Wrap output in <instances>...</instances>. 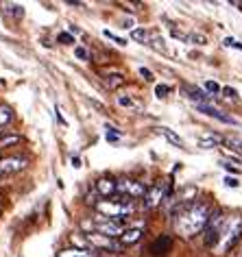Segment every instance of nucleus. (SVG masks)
<instances>
[{
  "mask_svg": "<svg viewBox=\"0 0 242 257\" xmlns=\"http://www.w3.org/2000/svg\"><path fill=\"white\" fill-rule=\"evenodd\" d=\"M212 214L214 207L209 201H194L181 216L175 218V231L183 237H194L196 233L205 231Z\"/></svg>",
  "mask_w": 242,
  "mask_h": 257,
  "instance_id": "nucleus-1",
  "label": "nucleus"
},
{
  "mask_svg": "<svg viewBox=\"0 0 242 257\" xmlns=\"http://www.w3.org/2000/svg\"><path fill=\"white\" fill-rule=\"evenodd\" d=\"M242 235V216H233V218H227L225 227H222V233H220V242L214 250L218 255H227L235 244H238Z\"/></svg>",
  "mask_w": 242,
  "mask_h": 257,
  "instance_id": "nucleus-2",
  "label": "nucleus"
},
{
  "mask_svg": "<svg viewBox=\"0 0 242 257\" xmlns=\"http://www.w3.org/2000/svg\"><path fill=\"white\" fill-rule=\"evenodd\" d=\"M96 211H100L105 218H109V220H118L120 218L131 214L133 211V201L129 198H123V196H113V198H105V201H98L96 205Z\"/></svg>",
  "mask_w": 242,
  "mask_h": 257,
  "instance_id": "nucleus-3",
  "label": "nucleus"
},
{
  "mask_svg": "<svg viewBox=\"0 0 242 257\" xmlns=\"http://www.w3.org/2000/svg\"><path fill=\"white\" fill-rule=\"evenodd\" d=\"M83 240L87 244V248L92 250V253H109V255H116L120 248H125L123 244H120L118 237H109V235H103V233H85Z\"/></svg>",
  "mask_w": 242,
  "mask_h": 257,
  "instance_id": "nucleus-4",
  "label": "nucleus"
},
{
  "mask_svg": "<svg viewBox=\"0 0 242 257\" xmlns=\"http://www.w3.org/2000/svg\"><path fill=\"white\" fill-rule=\"evenodd\" d=\"M227 222V216L222 211H214L212 218H209L205 231H203V242H205L207 248H216L220 242V233H222V227Z\"/></svg>",
  "mask_w": 242,
  "mask_h": 257,
  "instance_id": "nucleus-5",
  "label": "nucleus"
},
{
  "mask_svg": "<svg viewBox=\"0 0 242 257\" xmlns=\"http://www.w3.org/2000/svg\"><path fill=\"white\" fill-rule=\"evenodd\" d=\"M170 194V183L168 181H157L146 190L144 196V209H155L157 205H164V201Z\"/></svg>",
  "mask_w": 242,
  "mask_h": 257,
  "instance_id": "nucleus-6",
  "label": "nucleus"
},
{
  "mask_svg": "<svg viewBox=\"0 0 242 257\" xmlns=\"http://www.w3.org/2000/svg\"><path fill=\"white\" fill-rule=\"evenodd\" d=\"M116 185H118V196L129 198V201L144 198L146 190H149L142 181H136V179H120V181H116Z\"/></svg>",
  "mask_w": 242,
  "mask_h": 257,
  "instance_id": "nucleus-7",
  "label": "nucleus"
},
{
  "mask_svg": "<svg viewBox=\"0 0 242 257\" xmlns=\"http://www.w3.org/2000/svg\"><path fill=\"white\" fill-rule=\"evenodd\" d=\"M29 166V157L22 155H11V157H3L0 159V175H14L20 172Z\"/></svg>",
  "mask_w": 242,
  "mask_h": 257,
  "instance_id": "nucleus-8",
  "label": "nucleus"
},
{
  "mask_svg": "<svg viewBox=\"0 0 242 257\" xmlns=\"http://www.w3.org/2000/svg\"><path fill=\"white\" fill-rule=\"evenodd\" d=\"M170 248H173V237L170 235H159L155 242L151 244V255H155V257H162V255H166L170 253Z\"/></svg>",
  "mask_w": 242,
  "mask_h": 257,
  "instance_id": "nucleus-9",
  "label": "nucleus"
},
{
  "mask_svg": "<svg viewBox=\"0 0 242 257\" xmlns=\"http://www.w3.org/2000/svg\"><path fill=\"white\" fill-rule=\"evenodd\" d=\"M142 235H144V229L142 227H127L123 233H120V244L123 246H131V244H136V242H140L142 240Z\"/></svg>",
  "mask_w": 242,
  "mask_h": 257,
  "instance_id": "nucleus-10",
  "label": "nucleus"
},
{
  "mask_svg": "<svg viewBox=\"0 0 242 257\" xmlns=\"http://www.w3.org/2000/svg\"><path fill=\"white\" fill-rule=\"evenodd\" d=\"M96 192L100 196H105V198H113L118 194V185H116V181L113 179H107V177H103V179H98L96 181Z\"/></svg>",
  "mask_w": 242,
  "mask_h": 257,
  "instance_id": "nucleus-11",
  "label": "nucleus"
},
{
  "mask_svg": "<svg viewBox=\"0 0 242 257\" xmlns=\"http://www.w3.org/2000/svg\"><path fill=\"white\" fill-rule=\"evenodd\" d=\"M196 109L199 111H203L205 115H209V118H216V120H220V122H225V124H238L231 115H225L222 111H218L216 107H212V105H196Z\"/></svg>",
  "mask_w": 242,
  "mask_h": 257,
  "instance_id": "nucleus-12",
  "label": "nucleus"
},
{
  "mask_svg": "<svg viewBox=\"0 0 242 257\" xmlns=\"http://www.w3.org/2000/svg\"><path fill=\"white\" fill-rule=\"evenodd\" d=\"M155 133H157V136H164L173 146H179V149H183V140L177 136L173 128H168V126H157V128H155Z\"/></svg>",
  "mask_w": 242,
  "mask_h": 257,
  "instance_id": "nucleus-13",
  "label": "nucleus"
},
{
  "mask_svg": "<svg viewBox=\"0 0 242 257\" xmlns=\"http://www.w3.org/2000/svg\"><path fill=\"white\" fill-rule=\"evenodd\" d=\"M222 144H225L231 153H235V155H242V140L229 136V138H222Z\"/></svg>",
  "mask_w": 242,
  "mask_h": 257,
  "instance_id": "nucleus-14",
  "label": "nucleus"
},
{
  "mask_svg": "<svg viewBox=\"0 0 242 257\" xmlns=\"http://www.w3.org/2000/svg\"><path fill=\"white\" fill-rule=\"evenodd\" d=\"M11 118H14V111H11V107H7V105H0V126L9 124Z\"/></svg>",
  "mask_w": 242,
  "mask_h": 257,
  "instance_id": "nucleus-15",
  "label": "nucleus"
},
{
  "mask_svg": "<svg viewBox=\"0 0 242 257\" xmlns=\"http://www.w3.org/2000/svg\"><path fill=\"white\" fill-rule=\"evenodd\" d=\"M222 138L220 136H209L205 140H199V146H203V149H216V144H220Z\"/></svg>",
  "mask_w": 242,
  "mask_h": 257,
  "instance_id": "nucleus-16",
  "label": "nucleus"
},
{
  "mask_svg": "<svg viewBox=\"0 0 242 257\" xmlns=\"http://www.w3.org/2000/svg\"><path fill=\"white\" fill-rule=\"evenodd\" d=\"M133 40H138V42H149L151 40V33L146 29H133Z\"/></svg>",
  "mask_w": 242,
  "mask_h": 257,
  "instance_id": "nucleus-17",
  "label": "nucleus"
},
{
  "mask_svg": "<svg viewBox=\"0 0 242 257\" xmlns=\"http://www.w3.org/2000/svg\"><path fill=\"white\" fill-rule=\"evenodd\" d=\"M188 42H194V44H199V46H203V44H207V37L203 35V33H190L188 35Z\"/></svg>",
  "mask_w": 242,
  "mask_h": 257,
  "instance_id": "nucleus-18",
  "label": "nucleus"
},
{
  "mask_svg": "<svg viewBox=\"0 0 242 257\" xmlns=\"http://www.w3.org/2000/svg\"><path fill=\"white\" fill-rule=\"evenodd\" d=\"M125 83V79L120 74H116V76H109V79H107V85H109L111 89H116V87H120Z\"/></svg>",
  "mask_w": 242,
  "mask_h": 257,
  "instance_id": "nucleus-19",
  "label": "nucleus"
},
{
  "mask_svg": "<svg viewBox=\"0 0 242 257\" xmlns=\"http://www.w3.org/2000/svg\"><path fill=\"white\" fill-rule=\"evenodd\" d=\"M7 14L16 16V18H22L24 16V9L20 7V5H7Z\"/></svg>",
  "mask_w": 242,
  "mask_h": 257,
  "instance_id": "nucleus-20",
  "label": "nucleus"
},
{
  "mask_svg": "<svg viewBox=\"0 0 242 257\" xmlns=\"http://www.w3.org/2000/svg\"><path fill=\"white\" fill-rule=\"evenodd\" d=\"M105 37H109V40H113L116 44H120V46H125L127 40H123V37H118L116 33H111V31H105Z\"/></svg>",
  "mask_w": 242,
  "mask_h": 257,
  "instance_id": "nucleus-21",
  "label": "nucleus"
},
{
  "mask_svg": "<svg viewBox=\"0 0 242 257\" xmlns=\"http://www.w3.org/2000/svg\"><path fill=\"white\" fill-rule=\"evenodd\" d=\"M205 89H207V92H212V94H216V92H220L222 87H220L216 81H207V83H205Z\"/></svg>",
  "mask_w": 242,
  "mask_h": 257,
  "instance_id": "nucleus-22",
  "label": "nucleus"
},
{
  "mask_svg": "<svg viewBox=\"0 0 242 257\" xmlns=\"http://www.w3.org/2000/svg\"><path fill=\"white\" fill-rule=\"evenodd\" d=\"M74 55L79 57V59H83V61L90 59V55H87V50H85V48H81V46H76V48H74Z\"/></svg>",
  "mask_w": 242,
  "mask_h": 257,
  "instance_id": "nucleus-23",
  "label": "nucleus"
},
{
  "mask_svg": "<svg viewBox=\"0 0 242 257\" xmlns=\"http://www.w3.org/2000/svg\"><path fill=\"white\" fill-rule=\"evenodd\" d=\"M222 44H225L227 48H238V50H242V44H240V42H235V40H231V37H227V40L222 42Z\"/></svg>",
  "mask_w": 242,
  "mask_h": 257,
  "instance_id": "nucleus-24",
  "label": "nucleus"
},
{
  "mask_svg": "<svg viewBox=\"0 0 242 257\" xmlns=\"http://www.w3.org/2000/svg\"><path fill=\"white\" fill-rule=\"evenodd\" d=\"M168 92H170V87H166V85H157V87H155V94L159 96V98H164V96H166Z\"/></svg>",
  "mask_w": 242,
  "mask_h": 257,
  "instance_id": "nucleus-25",
  "label": "nucleus"
},
{
  "mask_svg": "<svg viewBox=\"0 0 242 257\" xmlns=\"http://www.w3.org/2000/svg\"><path fill=\"white\" fill-rule=\"evenodd\" d=\"M59 42H63V44H74V37L70 35V33H61L59 35Z\"/></svg>",
  "mask_w": 242,
  "mask_h": 257,
  "instance_id": "nucleus-26",
  "label": "nucleus"
},
{
  "mask_svg": "<svg viewBox=\"0 0 242 257\" xmlns=\"http://www.w3.org/2000/svg\"><path fill=\"white\" fill-rule=\"evenodd\" d=\"M220 92H222V94H225V96H227V98H235V89H233V87H222V89H220Z\"/></svg>",
  "mask_w": 242,
  "mask_h": 257,
  "instance_id": "nucleus-27",
  "label": "nucleus"
},
{
  "mask_svg": "<svg viewBox=\"0 0 242 257\" xmlns=\"http://www.w3.org/2000/svg\"><path fill=\"white\" fill-rule=\"evenodd\" d=\"M225 185H229V188H238L240 183H238V179H231V177H227V179H225Z\"/></svg>",
  "mask_w": 242,
  "mask_h": 257,
  "instance_id": "nucleus-28",
  "label": "nucleus"
},
{
  "mask_svg": "<svg viewBox=\"0 0 242 257\" xmlns=\"http://www.w3.org/2000/svg\"><path fill=\"white\" fill-rule=\"evenodd\" d=\"M118 102H120L123 107H131V105H133V100H131V98H125V96H120Z\"/></svg>",
  "mask_w": 242,
  "mask_h": 257,
  "instance_id": "nucleus-29",
  "label": "nucleus"
},
{
  "mask_svg": "<svg viewBox=\"0 0 242 257\" xmlns=\"http://www.w3.org/2000/svg\"><path fill=\"white\" fill-rule=\"evenodd\" d=\"M140 74L146 76V81H153V74H151V70H146V68H140Z\"/></svg>",
  "mask_w": 242,
  "mask_h": 257,
  "instance_id": "nucleus-30",
  "label": "nucleus"
},
{
  "mask_svg": "<svg viewBox=\"0 0 242 257\" xmlns=\"http://www.w3.org/2000/svg\"><path fill=\"white\" fill-rule=\"evenodd\" d=\"M222 166H225V170H227V172H231V175H238V168H231V164L222 162Z\"/></svg>",
  "mask_w": 242,
  "mask_h": 257,
  "instance_id": "nucleus-31",
  "label": "nucleus"
},
{
  "mask_svg": "<svg viewBox=\"0 0 242 257\" xmlns=\"http://www.w3.org/2000/svg\"><path fill=\"white\" fill-rule=\"evenodd\" d=\"M72 166H74V168H79V166H81V159H79V157H72Z\"/></svg>",
  "mask_w": 242,
  "mask_h": 257,
  "instance_id": "nucleus-32",
  "label": "nucleus"
},
{
  "mask_svg": "<svg viewBox=\"0 0 242 257\" xmlns=\"http://www.w3.org/2000/svg\"><path fill=\"white\" fill-rule=\"evenodd\" d=\"M96 257H118V255H109V253H96Z\"/></svg>",
  "mask_w": 242,
  "mask_h": 257,
  "instance_id": "nucleus-33",
  "label": "nucleus"
}]
</instances>
